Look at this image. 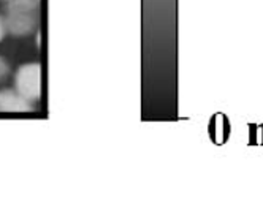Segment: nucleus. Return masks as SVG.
Wrapping results in <instances>:
<instances>
[{
    "label": "nucleus",
    "mask_w": 263,
    "mask_h": 204,
    "mask_svg": "<svg viewBox=\"0 0 263 204\" xmlns=\"http://www.w3.org/2000/svg\"><path fill=\"white\" fill-rule=\"evenodd\" d=\"M7 32L14 36L30 35L36 27V11H23V10H7V16L4 17Z\"/></svg>",
    "instance_id": "f03ea898"
},
{
    "label": "nucleus",
    "mask_w": 263,
    "mask_h": 204,
    "mask_svg": "<svg viewBox=\"0 0 263 204\" xmlns=\"http://www.w3.org/2000/svg\"><path fill=\"white\" fill-rule=\"evenodd\" d=\"M36 2H40V0H36Z\"/></svg>",
    "instance_id": "9d476101"
},
{
    "label": "nucleus",
    "mask_w": 263,
    "mask_h": 204,
    "mask_svg": "<svg viewBox=\"0 0 263 204\" xmlns=\"http://www.w3.org/2000/svg\"><path fill=\"white\" fill-rule=\"evenodd\" d=\"M220 117H222V139H220V144H223V142H227L229 138H230L232 127H230V120H229L227 116L222 114Z\"/></svg>",
    "instance_id": "20e7f679"
},
{
    "label": "nucleus",
    "mask_w": 263,
    "mask_h": 204,
    "mask_svg": "<svg viewBox=\"0 0 263 204\" xmlns=\"http://www.w3.org/2000/svg\"><path fill=\"white\" fill-rule=\"evenodd\" d=\"M5 33H7V27H5V21L4 17L0 16V42L5 38Z\"/></svg>",
    "instance_id": "6e6552de"
},
{
    "label": "nucleus",
    "mask_w": 263,
    "mask_h": 204,
    "mask_svg": "<svg viewBox=\"0 0 263 204\" xmlns=\"http://www.w3.org/2000/svg\"><path fill=\"white\" fill-rule=\"evenodd\" d=\"M260 130H261V141H260V142L263 144V124L260 125Z\"/></svg>",
    "instance_id": "1a4fd4ad"
},
{
    "label": "nucleus",
    "mask_w": 263,
    "mask_h": 204,
    "mask_svg": "<svg viewBox=\"0 0 263 204\" xmlns=\"http://www.w3.org/2000/svg\"><path fill=\"white\" fill-rule=\"evenodd\" d=\"M32 109V101L24 98L16 89L0 90V113H27Z\"/></svg>",
    "instance_id": "7ed1b4c3"
},
{
    "label": "nucleus",
    "mask_w": 263,
    "mask_h": 204,
    "mask_svg": "<svg viewBox=\"0 0 263 204\" xmlns=\"http://www.w3.org/2000/svg\"><path fill=\"white\" fill-rule=\"evenodd\" d=\"M258 144V127L255 124H249V146Z\"/></svg>",
    "instance_id": "423d86ee"
},
{
    "label": "nucleus",
    "mask_w": 263,
    "mask_h": 204,
    "mask_svg": "<svg viewBox=\"0 0 263 204\" xmlns=\"http://www.w3.org/2000/svg\"><path fill=\"white\" fill-rule=\"evenodd\" d=\"M8 75H10V65L2 55H0V83L5 81L8 78Z\"/></svg>",
    "instance_id": "39448f33"
},
{
    "label": "nucleus",
    "mask_w": 263,
    "mask_h": 204,
    "mask_svg": "<svg viewBox=\"0 0 263 204\" xmlns=\"http://www.w3.org/2000/svg\"><path fill=\"white\" fill-rule=\"evenodd\" d=\"M42 65L33 62L21 65L14 75V89L32 103L42 97Z\"/></svg>",
    "instance_id": "f257e3e1"
},
{
    "label": "nucleus",
    "mask_w": 263,
    "mask_h": 204,
    "mask_svg": "<svg viewBox=\"0 0 263 204\" xmlns=\"http://www.w3.org/2000/svg\"><path fill=\"white\" fill-rule=\"evenodd\" d=\"M216 120H217V116H214V117L211 119V124H210V135H211V139H213L214 142H217V141H216V138H217V135H216Z\"/></svg>",
    "instance_id": "0eeeda50"
}]
</instances>
